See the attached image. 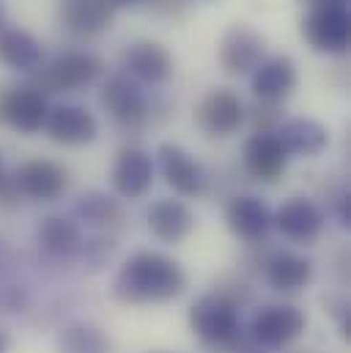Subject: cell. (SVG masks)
I'll return each instance as SVG.
<instances>
[{
	"instance_id": "5b68a950",
	"label": "cell",
	"mask_w": 351,
	"mask_h": 353,
	"mask_svg": "<svg viewBox=\"0 0 351 353\" xmlns=\"http://www.w3.org/2000/svg\"><path fill=\"white\" fill-rule=\"evenodd\" d=\"M99 104L102 110L124 129H140L149 121L151 104L143 85L137 80H132L129 74H113L102 90H99Z\"/></svg>"
},
{
	"instance_id": "d6986e66",
	"label": "cell",
	"mask_w": 351,
	"mask_h": 353,
	"mask_svg": "<svg viewBox=\"0 0 351 353\" xmlns=\"http://www.w3.org/2000/svg\"><path fill=\"white\" fill-rule=\"evenodd\" d=\"M299 83L296 63L288 55H272L253 72V93L258 101L283 104Z\"/></svg>"
},
{
	"instance_id": "ffe728a7",
	"label": "cell",
	"mask_w": 351,
	"mask_h": 353,
	"mask_svg": "<svg viewBox=\"0 0 351 353\" xmlns=\"http://www.w3.org/2000/svg\"><path fill=\"white\" fill-rule=\"evenodd\" d=\"M36 244L50 258L72 261V258H80L83 255L86 233H83V225L77 219H69V216H47L39 225V230H36Z\"/></svg>"
},
{
	"instance_id": "1f68e13d",
	"label": "cell",
	"mask_w": 351,
	"mask_h": 353,
	"mask_svg": "<svg viewBox=\"0 0 351 353\" xmlns=\"http://www.w3.org/2000/svg\"><path fill=\"white\" fill-rule=\"evenodd\" d=\"M305 3L313 8V6H324V3H346V0H305Z\"/></svg>"
},
{
	"instance_id": "4dcf8cb0",
	"label": "cell",
	"mask_w": 351,
	"mask_h": 353,
	"mask_svg": "<svg viewBox=\"0 0 351 353\" xmlns=\"http://www.w3.org/2000/svg\"><path fill=\"white\" fill-rule=\"evenodd\" d=\"M115 8H121V6H135V3H143V0H110Z\"/></svg>"
},
{
	"instance_id": "7402d4cb",
	"label": "cell",
	"mask_w": 351,
	"mask_h": 353,
	"mask_svg": "<svg viewBox=\"0 0 351 353\" xmlns=\"http://www.w3.org/2000/svg\"><path fill=\"white\" fill-rule=\"evenodd\" d=\"M146 216H149V230L165 244H181L195 230V214L189 211L187 203L173 197L157 200Z\"/></svg>"
},
{
	"instance_id": "ba28073f",
	"label": "cell",
	"mask_w": 351,
	"mask_h": 353,
	"mask_svg": "<svg viewBox=\"0 0 351 353\" xmlns=\"http://www.w3.org/2000/svg\"><path fill=\"white\" fill-rule=\"evenodd\" d=\"M307 326V315L294 304H266L250 323V340L261 348H283Z\"/></svg>"
},
{
	"instance_id": "f546056e",
	"label": "cell",
	"mask_w": 351,
	"mask_h": 353,
	"mask_svg": "<svg viewBox=\"0 0 351 353\" xmlns=\"http://www.w3.org/2000/svg\"><path fill=\"white\" fill-rule=\"evenodd\" d=\"M332 214L338 216L341 228H349L351 225V197H349V189H338L332 194Z\"/></svg>"
},
{
	"instance_id": "7a4b0ae2",
	"label": "cell",
	"mask_w": 351,
	"mask_h": 353,
	"mask_svg": "<svg viewBox=\"0 0 351 353\" xmlns=\"http://www.w3.org/2000/svg\"><path fill=\"white\" fill-rule=\"evenodd\" d=\"M189 329L192 334L217 348H231L239 340L242 321H239V304L222 290L203 293L189 307Z\"/></svg>"
},
{
	"instance_id": "4316f807",
	"label": "cell",
	"mask_w": 351,
	"mask_h": 353,
	"mask_svg": "<svg viewBox=\"0 0 351 353\" xmlns=\"http://www.w3.org/2000/svg\"><path fill=\"white\" fill-rule=\"evenodd\" d=\"M250 123H253V134H274V132H277V126L283 123V115H280V104L258 101V104L253 107Z\"/></svg>"
},
{
	"instance_id": "836d02e7",
	"label": "cell",
	"mask_w": 351,
	"mask_h": 353,
	"mask_svg": "<svg viewBox=\"0 0 351 353\" xmlns=\"http://www.w3.org/2000/svg\"><path fill=\"white\" fill-rule=\"evenodd\" d=\"M3 28H8V25H6V8L0 6V30H3Z\"/></svg>"
},
{
	"instance_id": "d6a6232c",
	"label": "cell",
	"mask_w": 351,
	"mask_h": 353,
	"mask_svg": "<svg viewBox=\"0 0 351 353\" xmlns=\"http://www.w3.org/2000/svg\"><path fill=\"white\" fill-rule=\"evenodd\" d=\"M6 348H8V337L0 332V353H6Z\"/></svg>"
},
{
	"instance_id": "4fadbf2b",
	"label": "cell",
	"mask_w": 351,
	"mask_h": 353,
	"mask_svg": "<svg viewBox=\"0 0 351 353\" xmlns=\"http://www.w3.org/2000/svg\"><path fill=\"white\" fill-rule=\"evenodd\" d=\"M225 222L231 228V233L236 239H242L245 244L256 247L266 241V236L272 233L274 222H272V208L256 194H236L228 200L225 205Z\"/></svg>"
},
{
	"instance_id": "e0dca14e",
	"label": "cell",
	"mask_w": 351,
	"mask_h": 353,
	"mask_svg": "<svg viewBox=\"0 0 351 353\" xmlns=\"http://www.w3.org/2000/svg\"><path fill=\"white\" fill-rule=\"evenodd\" d=\"M44 132L53 143L61 145H86L93 143L99 134V121L93 112L77 104H61L50 107V115L44 121Z\"/></svg>"
},
{
	"instance_id": "7c38bea8",
	"label": "cell",
	"mask_w": 351,
	"mask_h": 353,
	"mask_svg": "<svg viewBox=\"0 0 351 353\" xmlns=\"http://www.w3.org/2000/svg\"><path fill=\"white\" fill-rule=\"evenodd\" d=\"M121 69H124V74H129L140 85L143 83L160 85V83L171 80V74H173V55L160 41L137 39V41H132V44L124 47V52H121Z\"/></svg>"
},
{
	"instance_id": "5bb4252c",
	"label": "cell",
	"mask_w": 351,
	"mask_h": 353,
	"mask_svg": "<svg viewBox=\"0 0 351 353\" xmlns=\"http://www.w3.org/2000/svg\"><path fill=\"white\" fill-rule=\"evenodd\" d=\"M11 176L19 197H28V200L50 203L66 192V170L53 159H41V157L28 159Z\"/></svg>"
},
{
	"instance_id": "603a6c76",
	"label": "cell",
	"mask_w": 351,
	"mask_h": 353,
	"mask_svg": "<svg viewBox=\"0 0 351 353\" xmlns=\"http://www.w3.org/2000/svg\"><path fill=\"white\" fill-rule=\"evenodd\" d=\"M44 61H47L44 47L33 33H28L22 28L0 30V63H6L14 72L33 74L44 66Z\"/></svg>"
},
{
	"instance_id": "30bf717a",
	"label": "cell",
	"mask_w": 351,
	"mask_h": 353,
	"mask_svg": "<svg viewBox=\"0 0 351 353\" xmlns=\"http://www.w3.org/2000/svg\"><path fill=\"white\" fill-rule=\"evenodd\" d=\"M195 123L209 137H231L245 123V104L231 88L209 90L195 107Z\"/></svg>"
},
{
	"instance_id": "83f0119b",
	"label": "cell",
	"mask_w": 351,
	"mask_h": 353,
	"mask_svg": "<svg viewBox=\"0 0 351 353\" xmlns=\"http://www.w3.org/2000/svg\"><path fill=\"white\" fill-rule=\"evenodd\" d=\"M115 250H118L115 239H93V241H86V247H83V258H86L93 268H102V265L115 255Z\"/></svg>"
},
{
	"instance_id": "f1b7e54d",
	"label": "cell",
	"mask_w": 351,
	"mask_h": 353,
	"mask_svg": "<svg viewBox=\"0 0 351 353\" xmlns=\"http://www.w3.org/2000/svg\"><path fill=\"white\" fill-rule=\"evenodd\" d=\"M17 200H19V192L14 186V176L6 170V162L0 154V205H17Z\"/></svg>"
},
{
	"instance_id": "8992f818",
	"label": "cell",
	"mask_w": 351,
	"mask_h": 353,
	"mask_svg": "<svg viewBox=\"0 0 351 353\" xmlns=\"http://www.w3.org/2000/svg\"><path fill=\"white\" fill-rule=\"evenodd\" d=\"M50 115V101L30 83L0 85V126H14L22 134H36L44 129Z\"/></svg>"
},
{
	"instance_id": "2e32d148",
	"label": "cell",
	"mask_w": 351,
	"mask_h": 353,
	"mask_svg": "<svg viewBox=\"0 0 351 353\" xmlns=\"http://www.w3.org/2000/svg\"><path fill=\"white\" fill-rule=\"evenodd\" d=\"M115 19V6L110 0H64L58 6V22L66 33L93 39L110 30Z\"/></svg>"
},
{
	"instance_id": "52a82bcc",
	"label": "cell",
	"mask_w": 351,
	"mask_h": 353,
	"mask_svg": "<svg viewBox=\"0 0 351 353\" xmlns=\"http://www.w3.org/2000/svg\"><path fill=\"white\" fill-rule=\"evenodd\" d=\"M217 58L220 66L234 77L253 74L266 61V36L247 22H236L222 33Z\"/></svg>"
},
{
	"instance_id": "277c9868",
	"label": "cell",
	"mask_w": 351,
	"mask_h": 353,
	"mask_svg": "<svg viewBox=\"0 0 351 353\" xmlns=\"http://www.w3.org/2000/svg\"><path fill=\"white\" fill-rule=\"evenodd\" d=\"M302 36L316 52L343 55L349 50L351 17L346 3H324L313 6L302 19Z\"/></svg>"
},
{
	"instance_id": "3957f363",
	"label": "cell",
	"mask_w": 351,
	"mask_h": 353,
	"mask_svg": "<svg viewBox=\"0 0 351 353\" xmlns=\"http://www.w3.org/2000/svg\"><path fill=\"white\" fill-rule=\"evenodd\" d=\"M104 72L102 61L91 52H64L55 55L53 61H44L39 72L30 74V85L47 93H75L86 88L93 80H99Z\"/></svg>"
},
{
	"instance_id": "9a60e30c",
	"label": "cell",
	"mask_w": 351,
	"mask_h": 353,
	"mask_svg": "<svg viewBox=\"0 0 351 353\" xmlns=\"http://www.w3.org/2000/svg\"><path fill=\"white\" fill-rule=\"evenodd\" d=\"M110 181H113V189L124 200L143 197L154 183V159H151V154L146 148H140V145L121 148L115 162H113Z\"/></svg>"
},
{
	"instance_id": "cb8c5ba5",
	"label": "cell",
	"mask_w": 351,
	"mask_h": 353,
	"mask_svg": "<svg viewBox=\"0 0 351 353\" xmlns=\"http://www.w3.org/2000/svg\"><path fill=\"white\" fill-rule=\"evenodd\" d=\"M266 282L280 293H296L310 285L313 279V261L296 252H269L263 261Z\"/></svg>"
},
{
	"instance_id": "ac0fdd59",
	"label": "cell",
	"mask_w": 351,
	"mask_h": 353,
	"mask_svg": "<svg viewBox=\"0 0 351 353\" xmlns=\"http://www.w3.org/2000/svg\"><path fill=\"white\" fill-rule=\"evenodd\" d=\"M274 137L280 140L288 157H305V159L321 157L330 145V132L316 118H288L277 126Z\"/></svg>"
},
{
	"instance_id": "d4e9b609",
	"label": "cell",
	"mask_w": 351,
	"mask_h": 353,
	"mask_svg": "<svg viewBox=\"0 0 351 353\" xmlns=\"http://www.w3.org/2000/svg\"><path fill=\"white\" fill-rule=\"evenodd\" d=\"M75 216L80 225L99 228V230H121L126 222V211H124L121 200H115L113 194L99 192V189H91L77 197Z\"/></svg>"
},
{
	"instance_id": "e575fe53",
	"label": "cell",
	"mask_w": 351,
	"mask_h": 353,
	"mask_svg": "<svg viewBox=\"0 0 351 353\" xmlns=\"http://www.w3.org/2000/svg\"><path fill=\"white\" fill-rule=\"evenodd\" d=\"M154 353H162V351H154Z\"/></svg>"
},
{
	"instance_id": "6da1fadb",
	"label": "cell",
	"mask_w": 351,
	"mask_h": 353,
	"mask_svg": "<svg viewBox=\"0 0 351 353\" xmlns=\"http://www.w3.org/2000/svg\"><path fill=\"white\" fill-rule=\"evenodd\" d=\"M184 288L187 271L162 252H135L113 279V296L121 304H168Z\"/></svg>"
},
{
	"instance_id": "44dd1931",
	"label": "cell",
	"mask_w": 351,
	"mask_h": 353,
	"mask_svg": "<svg viewBox=\"0 0 351 353\" xmlns=\"http://www.w3.org/2000/svg\"><path fill=\"white\" fill-rule=\"evenodd\" d=\"M288 159L291 157L283 151L274 134H250V140L245 143V170L256 181H280L288 170Z\"/></svg>"
},
{
	"instance_id": "8fae6325",
	"label": "cell",
	"mask_w": 351,
	"mask_h": 353,
	"mask_svg": "<svg viewBox=\"0 0 351 353\" xmlns=\"http://www.w3.org/2000/svg\"><path fill=\"white\" fill-rule=\"evenodd\" d=\"M157 162L165 176V183L181 197H200L209 186V173L206 168L181 145L176 143H162L157 148Z\"/></svg>"
},
{
	"instance_id": "484cf974",
	"label": "cell",
	"mask_w": 351,
	"mask_h": 353,
	"mask_svg": "<svg viewBox=\"0 0 351 353\" xmlns=\"http://www.w3.org/2000/svg\"><path fill=\"white\" fill-rule=\"evenodd\" d=\"M58 351L61 353H110L113 343L110 337L86 321L69 323L61 334H58Z\"/></svg>"
},
{
	"instance_id": "9c48e42d",
	"label": "cell",
	"mask_w": 351,
	"mask_h": 353,
	"mask_svg": "<svg viewBox=\"0 0 351 353\" xmlns=\"http://www.w3.org/2000/svg\"><path fill=\"white\" fill-rule=\"evenodd\" d=\"M272 222L283 233V239H288L294 244H313L324 233L327 214L316 200L302 197V194H291L272 214Z\"/></svg>"
}]
</instances>
